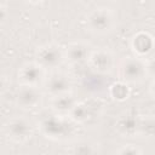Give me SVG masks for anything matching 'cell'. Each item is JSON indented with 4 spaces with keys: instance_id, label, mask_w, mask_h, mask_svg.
I'll return each mask as SVG.
<instances>
[{
    "instance_id": "obj_1",
    "label": "cell",
    "mask_w": 155,
    "mask_h": 155,
    "mask_svg": "<svg viewBox=\"0 0 155 155\" xmlns=\"http://www.w3.org/2000/svg\"><path fill=\"white\" fill-rule=\"evenodd\" d=\"M115 27V16L108 7H96L86 16V28L97 35L109 34Z\"/></svg>"
},
{
    "instance_id": "obj_2",
    "label": "cell",
    "mask_w": 155,
    "mask_h": 155,
    "mask_svg": "<svg viewBox=\"0 0 155 155\" xmlns=\"http://www.w3.org/2000/svg\"><path fill=\"white\" fill-rule=\"evenodd\" d=\"M39 128L44 136L54 140L64 139L73 132V125L58 114L42 116L39 122Z\"/></svg>"
},
{
    "instance_id": "obj_3",
    "label": "cell",
    "mask_w": 155,
    "mask_h": 155,
    "mask_svg": "<svg viewBox=\"0 0 155 155\" xmlns=\"http://www.w3.org/2000/svg\"><path fill=\"white\" fill-rule=\"evenodd\" d=\"M119 75L122 82L138 84L147 76L145 61L139 57H125L119 64Z\"/></svg>"
},
{
    "instance_id": "obj_4",
    "label": "cell",
    "mask_w": 155,
    "mask_h": 155,
    "mask_svg": "<svg viewBox=\"0 0 155 155\" xmlns=\"http://www.w3.org/2000/svg\"><path fill=\"white\" fill-rule=\"evenodd\" d=\"M65 58L64 51L61 48L59 45L48 42L39 46L35 51V62L40 64L45 70L47 69H56L61 67Z\"/></svg>"
},
{
    "instance_id": "obj_5",
    "label": "cell",
    "mask_w": 155,
    "mask_h": 155,
    "mask_svg": "<svg viewBox=\"0 0 155 155\" xmlns=\"http://www.w3.org/2000/svg\"><path fill=\"white\" fill-rule=\"evenodd\" d=\"M6 134L16 143H24L33 134L31 122L24 116H15L6 125Z\"/></svg>"
},
{
    "instance_id": "obj_6",
    "label": "cell",
    "mask_w": 155,
    "mask_h": 155,
    "mask_svg": "<svg viewBox=\"0 0 155 155\" xmlns=\"http://www.w3.org/2000/svg\"><path fill=\"white\" fill-rule=\"evenodd\" d=\"M42 99V93L39 87L19 85L15 94V103L18 108L24 110H31L39 107Z\"/></svg>"
},
{
    "instance_id": "obj_7",
    "label": "cell",
    "mask_w": 155,
    "mask_h": 155,
    "mask_svg": "<svg viewBox=\"0 0 155 155\" xmlns=\"http://www.w3.org/2000/svg\"><path fill=\"white\" fill-rule=\"evenodd\" d=\"M46 79V70L36 62H25L18 70V81L21 85L39 87Z\"/></svg>"
},
{
    "instance_id": "obj_8",
    "label": "cell",
    "mask_w": 155,
    "mask_h": 155,
    "mask_svg": "<svg viewBox=\"0 0 155 155\" xmlns=\"http://www.w3.org/2000/svg\"><path fill=\"white\" fill-rule=\"evenodd\" d=\"M44 88L51 97H57L64 93H69L71 90V79L68 74L62 71H53L46 76L44 81Z\"/></svg>"
},
{
    "instance_id": "obj_9",
    "label": "cell",
    "mask_w": 155,
    "mask_h": 155,
    "mask_svg": "<svg viewBox=\"0 0 155 155\" xmlns=\"http://www.w3.org/2000/svg\"><path fill=\"white\" fill-rule=\"evenodd\" d=\"M92 70L98 74H109L114 69L115 59L110 51L105 48L92 50L91 56L87 62Z\"/></svg>"
},
{
    "instance_id": "obj_10",
    "label": "cell",
    "mask_w": 155,
    "mask_h": 155,
    "mask_svg": "<svg viewBox=\"0 0 155 155\" xmlns=\"http://www.w3.org/2000/svg\"><path fill=\"white\" fill-rule=\"evenodd\" d=\"M91 52H92V50H91L90 45H87L86 42H82V41H75L67 46L64 54L69 63L78 65V64L87 63L88 58L91 56Z\"/></svg>"
},
{
    "instance_id": "obj_11",
    "label": "cell",
    "mask_w": 155,
    "mask_h": 155,
    "mask_svg": "<svg viewBox=\"0 0 155 155\" xmlns=\"http://www.w3.org/2000/svg\"><path fill=\"white\" fill-rule=\"evenodd\" d=\"M76 104H78V101L70 92L57 96V97H52V99H51L52 110L54 111V114H58L62 116L69 115Z\"/></svg>"
},
{
    "instance_id": "obj_12",
    "label": "cell",
    "mask_w": 155,
    "mask_h": 155,
    "mask_svg": "<svg viewBox=\"0 0 155 155\" xmlns=\"http://www.w3.org/2000/svg\"><path fill=\"white\" fill-rule=\"evenodd\" d=\"M154 47V39L145 31H139L132 38V48L138 56L147 54Z\"/></svg>"
},
{
    "instance_id": "obj_13",
    "label": "cell",
    "mask_w": 155,
    "mask_h": 155,
    "mask_svg": "<svg viewBox=\"0 0 155 155\" xmlns=\"http://www.w3.org/2000/svg\"><path fill=\"white\" fill-rule=\"evenodd\" d=\"M117 128L124 134L137 133L138 130V120L132 116H122L117 121Z\"/></svg>"
},
{
    "instance_id": "obj_14",
    "label": "cell",
    "mask_w": 155,
    "mask_h": 155,
    "mask_svg": "<svg viewBox=\"0 0 155 155\" xmlns=\"http://www.w3.org/2000/svg\"><path fill=\"white\" fill-rule=\"evenodd\" d=\"M68 116L75 122H85L90 117V108L86 103H78Z\"/></svg>"
},
{
    "instance_id": "obj_15",
    "label": "cell",
    "mask_w": 155,
    "mask_h": 155,
    "mask_svg": "<svg viewBox=\"0 0 155 155\" xmlns=\"http://www.w3.org/2000/svg\"><path fill=\"white\" fill-rule=\"evenodd\" d=\"M137 133L142 136H153L155 134V119L153 116H148L138 120V130Z\"/></svg>"
},
{
    "instance_id": "obj_16",
    "label": "cell",
    "mask_w": 155,
    "mask_h": 155,
    "mask_svg": "<svg viewBox=\"0 0 155 155\" xmlns=\"http://www.w3.org/2000/svg\"><path fill=\"white\" fill-rule=\"evenodd\" d=\"M127 94H128V90L125 82H117L111 86V96L114 98L122 101L127 97Z\"/></svg>"
},
{
    "instance_id": "obj_17",
    "label": "cell",
    "mask_w": 155,
    "mask_h": 155,
    "mask_svg": "<svg viewBox=\"0 0 155 155\" xmlns=\"http://www.w3.org/2000/svg\"><path fill=\"white\" fill-rule=\"evenodd\" d=\"M116 155H143L140 149L133 144H127L122 148H120L116 153Z\"/></svg>"
},
{
    "instance_id": "obj_18",
    "label": "cell",
    "mask_w": 155,
    "mask_h": 155,
    "mask_svg": "<svg viewBox=\"0 0 155 155\" xmlns=\"http://www.w3.org/2000/svg\"><path fill=\"white\" fill-rule=\"evenodd\" d=\"M145 69H147V75H150L153 76V79H155V54L150 56L145 61Z\"/></svg>"
},
{
    "instance_id": "obj_19",
    "label": "cell",
    "mask_w": 155,
    "mask_h": 155,
    "mask_svg": "<svg viewBox=\"0 0 155 155\" xmlns=\"http://www.w3.org/2000/svg\"><path fill=\"white\" fill-rule=\"evenodd\" d=\"M149 92H150V94L155 99V79H153L151 82H150V85H149Z\"/></svg>"
},
{
    "instance_id": "obj_20",
    "label": "cell",
    "mask_w": 155,
    "mask_h": 155,
    "mask_svg": "<svg viewBox=\"0 0 155 155\" xmlns=\"http://www.w3.org/2000/svg\"><path fill=\"white\" fill-rule=\"evenodd\" d=\"M153 117L155 119V110H154V114H153Z\"/></svg>"
},
{
    "instance_id": "obj_21",
    "label": "cell",
    "mask_w": 155,
    "mask_h": 155,
    "mask_svg": "<svg viewBox=\"0 0 155 155\" xmlns=\"http://www.w3.org/2000/svg\"><path fill=\"white\" fill-rule=\"evenodd\" d=\"M154 47H155V39H154Z\"/></svg>"
}]
</instances>
